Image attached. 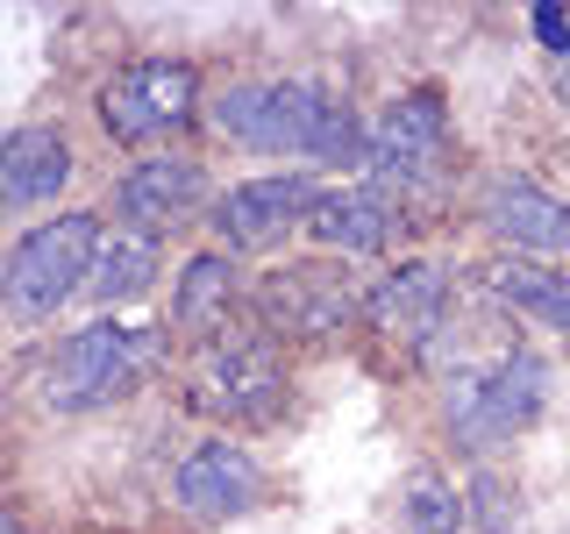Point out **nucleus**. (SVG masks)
<instances>
[{
	"instance_id": "nucleus-3",
	"label": "nucleus",
	"mask_w": 570,
	"mask_h": 534,
	"mask_svg": "<svg viewBox=\"0 0 570 534\" xmlns=\"http://www.w3.org/2000/svg\"><path fill=\"white\" fill-rule=\"evenodd\" d=\"M178 370V343L165 320L142 314H79L58 335L22 349L14 364V399L50 427H79L129 414L150 385H165Z\"/></svg>"
},
{
	"instance_id": "nucleus-6",
	"label": "nucleus",
	"mask_w": 570,
	"mask_h": 534,
	"mask_svg": "<svg viewBox=\"0 0 570 534\" xmlns=\"http://www.w3.org/2000/svg\"><path fill=\"white\" fill-rule=\"evenodd\" d=\"M207 93L214 79L193 50H129L86 86L79 107H86V136L129 165V157H150V150L200 142Z\"/></svg>"
},
{
	"instance_id": "nucleus-5",
	"label": "nucleus",
	"mask_w": 570,
	"mask_h": 534,
	"mask_svg": "<svg viewBox=\"0 0 570 534\" xmlns=\"http://www.w3.org/2000/svg\"><path fill=\"white\" fill-rule=\"evenodd\" d=\"M364 186H379L385 200H400L414 214L421 236H435L442 214L463 207V136H456V107L435 79L392 86V93L371 107V165Z\"/></svg>"
},
{
	"instance_id": "nucleus-18",
	"label": "nucleus",
	"mask_w": 570,
	"mask_h": 534,
	"mask_svg": "<svg viewBox=\"0 0 570 534\" xmlns=\"http://www.w3.org/2000/svg\"><path fill=\"white\" fill-rule=\"evenodd\" d=\"M392 534H471V498H463V471L442 456H414L392 485Z\"/></svg>"
},
{
	"instance_id": "nucleus-9",
	"label": "nucleus",
	"mask_w": 570,
	"mask_h": 534,
	"mask_svg": "<svg viewBox=\"0 0 570 534\" xmlns=\"http://www.w3.org/2000/svg\"><path fill=\"white\" fill-rule=\"evenodd\" d=\"M165 506L193 534H222V527L257 521L264 506H278V471L249 435H214V427H200L165 471Z\"/></svg>"
},
{
	"instance_id": "nucleus-12",
	"label": "nucleus",
	"mask_w": 570,
	"mask_h": 534,
	"mask_svg": "<svg viewBox=\"0 0 570 534\" xmlns=\"http://www.w3.org/2000/svg\"><path fill=\"white\" fill-rule=\"evenodd\" d=\"M321 200V178L307 171H236L222 186V200L207 207V221H200V243L214 249H228V257H243V264H278V257H293L299 243H307V214Z\"/></svg>"
},
{
	"instance_id": "nucleus-8",
	"label": "nucleus",
	"mask_w": 570,
	"mask_h": 534,
	"mask_svg": "<svg viewBox=\"0 0 570 534\" xmlns=\"http://www.w3.org/2000/svg\"><path fill=\"white\" fill-rule=\"evenodd\" d=\"M249 320L272 328L285 349H343L364 343V271L343 257H314V249H293V257L264 264L257 285H249Z\"/></svg>"
},
{
	"instance_id": "nucleus-23",
	"label": "nucleus",
	"mask_w": 570,
	"mask_h": 534,
	"mask_svg": "<svg viewBox=\"0 0 570 534\" xmlns=\"http://www.w3.org/2000/svg\"><path fill=\"white\" fill-rule=\"evenodd\" d=\"M557 534H570V513H563V521H557Z\"/></svg>"
},
{
	"instance_id": "nucleus-14",
	"label": "nucleus",
	"mask_w": 570,
	"mask_h": 534,
	"mask_svg": "<svg viewBox=\"0 0 570 534\" xmlns=\"http://www.w3.org/2000/svg\"><path fill=\"white\" fill-rule=\"evenodd\" d=\"M428 236L414 228V214L400 200H385L379 186H364V178H343V186H321V200L307 214V243L314 257H343L356 271H379V264L406 257V249H421Z\"/></svg>"
},
{
	"instance_id": "nucleus-15",
	"label": "nucleus",
	"mask_w": 570,
	"mask_h": 534,
	"mask_svg": "<svg viewBox=\"0 0 570 534\" xmlns=\"http://www.w3.org/2000/svg\"><path fill=\"white\" fill-rule=\"evenodd\" d=\"M249 285H257V264L228 257L214 243H186L171 264V285H165V328L178 349H200L214 335H228L236 320H249Z\"/></svg>"
},
{
	"instance_id": "nucleus-13",
	"label": "nucleus",
	"mask_w": 570,
	"mask_h": 534,
	"mask_svg": "<svg viewBox=\"0 0 570 534\" xmlns=\"http://www.w3.org/2000/svg\"><path fill=\"white\" fill-rule=\"evenodd\" d=\"M86 186V136L65 115H22L0 136V214L8 228H29L43 214L79 207Z\"/></svg>"
},
{
	"instance_id": "nucleus-1",
	"label": "nucleus",
	"mask_w": 570,
	"mask_h": 534,
	"mask_svg": "<svg viewBox=\"0 0 570 534\" xmlns=\"http://www.w3.org/2000/svg\"><path fill=\"white\" fill-rule=\"evenodd\" d=\"M200 142L257 157V171H307L321 186H343L371 165V107L328 71H222Z\"/></svg>"
},
{
	"instance_id": "nucleus-4",
	"label": "nucleus",
	"mask_w": 570,
	"mask_h": 534,
	"mask_svg": "<svg viewBox=\"0 0 570 534\" xmlns=\"http://www.w3.org/2000/svg\"><path fill=\"white\" fill-rule=\"evenodd\" d=\"M178 414H193L214 435H278L299 406V349H285L272 328L236 320L228 335H214L200 349H178L171 370Z\"/></svg>"
},
{
	"instance_id": "nucleus-25",
	"label": "nucleus",
	"mask_w": 570,
	"mask_h": 534,
	"mask_svg": "<svg viewBox=\"0 0 570 534\" xmlns=\"http://www.w3.org/2000/svg\"><path fill=\"white\" fill-rule=\"evenodd\" d=\"M563 150H570V142H563Z\"/></svg>"
},
{
	"instance_id": "nucleus-2",
	"label": "nucleus",
	"mask_w": 570,
	"mask_h": 534,
	"mask_svg": "<svg viewBox=\"0 0 570 534\" xmlns=\"http://www.w3.org/2000/svg\"><path fill=\"white\" fill-rule=\"evenodd\" d=\"M563 349L534 343L521 328H492L471 356H456L442 378L421 385L428 442L442 463L478 471V463H513L528 435H542L563 406Z\"/></svg>"
},
{
	"instance_id": "nucleus-24",
	"label": "nucleus",
	"mask_w": 570,
	"mask_h": 534,
	"mask_svg": "<svg viewBox=\"0 0 570 534\" xmlns=\"http://www.w3.org/2000/svg\"><path fill=\"white\" fill-rule=\"evenodd\" d=\"M379 534H392V527H379Z\"/></svg>"
},
{
	"instance_id": "nucleus-16",
	"label": "nucleus",
	"mask_w": 570,
	"mask_h": 534,
	"mask_svg": "<svg viewBox=\"0 0 570 534\" xmlns=\"http://www.w3.org/2000/svg\"><path fill=\"white\" fill-rule=\"evenodd\" d=\"M463 278H471V293L485 299L499 320H513L521 335L570 356V271L563 264H528V257L485 249V257L463 264Z\"/></svg>"
},
{
	"instance_id": "nucleus-20",
	"label": "nucleus",
	"mask_w": 570,
	"mask_h": 534,
	"mask_svg": "<svg viewBox=\"0 0 570 534\" xmlns=\"http://www.w3.org/2000/svg\"><path fill=\"white\" fill-rule=\"evenodd\" d=\"M521 22H528V43L542 50V65L570 58V8H563V0H528Z\"/></svg>"
},
{
	"instance_id": "nucleus-10",
	"label": "nucleus",
	"mask_w": 570,
	"mask_h": 534,
	"mask_svg": "<svg viewBox=\"0 0 570 534\" xmlns=\"http://www.w3.org/2000/svg\"><path fill=\"white\" fill-rule=\"evenodd\" d=\"M228 178L214 171V150L207 142H178V150H150V157H129L100 178V214L115 228H136V236H193L200 243V221L207 207L222 200Z\"/></svg>"
},
{
	"instance_id": "nucleus-19",
	"label": "nucleus",
	"mask_w": 570,
	"mask_h": 534,
	"mask_svg": "<svg viewBox=\"0 0 570 534\" xmlns=\"http://www.w3.org/2000/svg\"><path fill=\"white\" fill-rule=\"evenodd\" d=\"M463 498H471V534H528V485L513 463L463 471Z\"/></svg>"
},
{
	"instance_id": "nucleus-11",
	"label": "nucleus",
	"mask_w": 570,
	"mask_h": 534,
	"mask_svg": "<svg viewBox=\"0 0 570 534\" xmlns=\"http://www.w3.org/2000/svg\"><path fill=\"white\" fill-rule=\"evenodd\" d=\"M463 228L499 257L570 264V192L528 165H478L463 186Z\"/></svg>"
},
{
	"instance_id": "nucleus-17",
	"label": "nucleus",
	"mask_w": 570,
	"mask_h": 534,
	"mask_svg": "<svg viewBox=\"0 0 570 534\" xmlns=\"http://www.w3.org/2000/svg\"><path fill=\"white\" fill-rule=\"evenodd\" d=\"M171 264H178V257H171V243H165V236L107 228L94 293H86V314H136V307H150V299L171 285Z\"/></svg>"
},
{
	"instance_id": "nucleus-21",
	"label": "nucleus",
	"mask_w": 570,
	"mask_h": 534,
	"mask_svg": "<svg viewBox=\"0 0 570 534\" xmlns=\"http://www.w3.org/2000/svg\"><path fill=\"white\" fill-rule=\"evenodd\" d=\"M549 107H557V115L570 121V58H563V65H549Z\"/></svg>"
},
{
	"instance_id": "nucleus-22",
	"label": "nucleus",
	"mask_w": 570,
	"mask_h": 534,
	"mask_svg": "<svg viewBox=\"0 0 570 534\" xmlns=\"http://www.w3.org/2000/svg\"><path fill=\"white\" fill-rule=\"evenodd\" d=\"M0 534H36V521H29L22 498H8V506H0Z\"/></svg>"
},
{
	"instance_id": "nucleus-7",
	"label": "nucleus",
	"mask_w": 570,
	"mask_h": 534,
	"mask_svg": "<svg viewBox=\"0 0 570 534\" xmlns=\"http://www.w3.org/2000/svg\"><path fill=\"white\" fill-rule=\"evenodd\" d=\"M107 228L115 221L100 214V200L43 214V221H29V228H8V243H0V320H8V335L22 349L43 343V335H58L65 320L86 307Z\"/></svg>"
}]
</instances>
